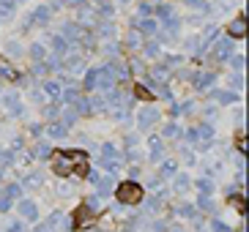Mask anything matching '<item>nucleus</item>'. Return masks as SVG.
Returning <instances> with one entry per match:
<instances>
[{
	"instance_id": "obj_4",
	"label": "nucleus",
	"mask_w": 249,
	"mask_h": 232,
	"mask_svg": "<svg viewBox=\"0 0 249 232\" xmlns=\"http://www.w3.org/2000/svg\"><path fill=\"white\" fill-rule=\"evenodd\" d=\"M230 33H233L235 38H241V36H247V17H238V19L230 25Z\"/></svg>"
},
{
	"instance_id": "obj_2",
	"label": "nucleus",
	"mask_w": 249,
	"mask_h": 232,
	"mask_svg": "<svg viewBox=\"0 0 249 232\" xmlns=\"http://www.w3.org/2000/svg\"><path fill=\"white\" fill-rule=\"evenodd\" d=\"M118 199L126 202V205H137L140 199H142V189H140L137 183L126 181V183H121V189H118Z\"/></svg>"
},
{
	"instance_id": "obj_3",
	"label": "nucleus",
	"mask_w": 249,
	"mask_h": 232,
	"mask_svg": "<svg viewBox=\"0 0 249 232\" xmlns=\"http://www.w3.org/2000/svg\"><path fill=\"white\" fill-rule=\"evenodd\" d=\"M93 218H96V213H90V208L82 205L80 211H77V216H74V224H77V227H88Z\"/></svg>"
},
{
	"instance_id": "obj_1",
	"label": "nucleus",
	"mask_w": 249,
	"mask_h": 232,
	"mask_svg": "<svg viewBox=\"0 0 249 232\" xmlns=\"http://www.w3.org/2000/svg\"><path fill=\"white\" fill-rule=\"evenodd\" d=\"M52 164H55V172H58V175H69L71 169H77V172L82 175L85 169H88V161H85V156H82V153H74V150H60V153H55Z\"/></svg>"
},
{
	"instance_id": "obj_5",
	"label": "nucleus",
	"mask_w": 249,
	"mask_h": 232,
	"mask_svg": "<svg viewBox=\"0 0 249 232\" xmlns=\"http://www.w3.org/2000/svg\"><path fill=\"white\" fill-rule=\"evenodd\" d=\"M233 202H235V208H238V213H244V211H247V205H244V199H241V197H233Z\"/></svg>"
}]
</instances>
